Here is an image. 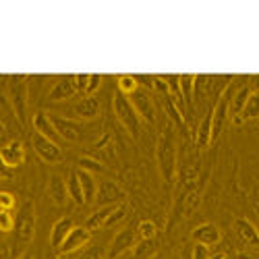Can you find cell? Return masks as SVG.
Masks as SVG:
<instances>
[{
    "label": "cell",
    "mask_w": 259,
    "mask_h": 259,
    "mask_svg": "<svg viewBox=\"0 0 259 259\" xmlns=\"http://www.w3.org/2000/svg\"><path fill=\"white\" fill-rule=\"evenodd\" d=\"M31 145L35 149V154L44 162H48V164H60L62 162V149L56 141L39 135V133H33L31 135Z\"/></svg>",
    "instance_id": "cell-8"
},
{
    "label": "cell",
    "mask_w": 259,
    "mask_h": 259,
    "mask_svg": "<svg viewBox=\"0 0 259 259\" xmlns=\"http://www.w3.org/2000/svg\"><path fill=\"white\" fill-rule=\"evenodd\" d=\"M31 122H33L35 133L44 135V137H48V139H52V141L60 139V135H58V131H56V126H54V122H52V118H50V114H46L44 110L33 112Z\"/></svg>",
    "instance_id": "cell-19"
},
{
    "label": "cell",
    "mask_w": 259,
    "mask_h": 259,
    "mask_svg": "<svg viewBox=\"0 0 259 259\" xmlns=\"http://www.w3.org/2000/svg\"><path fill=\"white\" fill-rule=\"evenodd\" d=\"M75 85L79 94H88V85H90V75H75Z\"/></svg>",
    "instance_id": "cell-35"
},
{
    "label": "cell",
    "mask_w": 259,
    "mask_h": 259,
    "mask_svg": "<svg viewBox=\"0 0 259 259\" xmlns=\"http://www.w3.org/2000/svg\"><path fill=\"white\" fill-rule=\"evenodd\" d=\"M116 205H104V207H98L88 220H85V228L90 230H98V228H106V222L110 218V213L114 211Z\"/></svg>",
    "instance_id": "cell-24"
},
{
    "label": "cell",
    "mask_w": 259,
    "mask_h": 259,
    "mask_svg": "<svg viewBox=\"0 0 259 259\" xmlns=\"http://www.w3.org/2000/svg\"><path fill=\"white\" fill-rule=\"evenodd\" d=\"M79 172V181H81V187H83V195H85V203H96V195H98V181L92 172L88 170H81L77 168Z\"/></svg>",
    "instance_id": "cell-22"
},
{
    "label": "cell",
    "mask_w": 259,
    "mask_h": 259,
    "mask_svg": "<svg viewBox=\"0 0 259 259\" xmlns=\"http://www.w3.org/2000/svg\"><path fill=\"white\" fill-rule=\"evenodd\" d=\"M139 245V232L137 226H124L122 230H118L114 234V239L108 245L106 251V259H118L122 255H126L128 251H133Z\"/></svg>",
    "instance_id": "cell-5"
},
{
    "label": "cell",
    "mask_w": 259,
    "mask_h": 259,
    "mask_svg": "<svg viewBox=\"0 0 259 259\" xmlns=\"http://www.w3.org/2000/svg\"><path fill=\"white\" fill-rule=\"evenodd\" d=\"M0 205H3V209L11 211V209L17 205V199H15L13 193H9V191H3V193H0Z\"/></svg>",
    "instance_id": "cell-33"
},
{
    "label": "cell",
    "mask_w": 259,
    "mask_h": 259,
    "mask_svg": "<svg viewBox=\"0 0 259 259\" xmlns=\"http://www.w3.org/2000/svg\"><path fill=\"white\" fill-rule=\"evenodd\" d=\"M60 259H71V257H69V255H62V257H60Z\"/></svg>",
    "instance_id": "cell-40"
},
{
    "label": "cell",
    "mask_w": 259,
    "mask_h": 259,
    "mask_svg": "<svg viewBox=\"0 0 259 259\" xmlns=\"http://www.w3.org/2000/svg\"><path fill=\"white\" fill-rule=\"evenodd\" d=\"M77 259H104V247L102 245H92L88 249H83Z\"/></svg>",
    "instance_id": "cell-31"
},
{
    "label": "cell",
    "mask_w": 259,
    "mask_h": 259,
    "mask_svg": "<svg viewBox=\"0 0 259 259\" xmlns=\"http://www.w3.org/2000/svg\"><path fill=\"white\" fill-rule=\"evenodd\" d=\"M232 88L230 85H226L224 92L218 96V100H215V106H213V133L211 137L213 139H218L220 133H222V128L226 124V116L230 114V102H232Z\"/></svg>",
    "instance_id": "cell-9"
},
{
    "label": "cell",
    "mask_w": 259,
    "mask_h": 259,
    "mask_svg": "<svg viewBox=\"0 0 259 259\" xmlns=\"http://www.w3.org/2000/svg\"><path fill=\"white\" fill-rule=\"evenodd\" d=\"M255 118H259V92H251V96L247 100V106H245V110L241 114V122L255 120Z\"/></svg>",
    "instance_id": "cell-26"
},
{
    "label": "cell",
    "mask_w": 259,
    "mask_h": 259,
    "mask_svg": "<svg viewBox=\"0 0 259 259\" xmlns=\"http://www.w3.org/2000/svg\"><path fill=\"white\" fill-rule=\"evenodd\" d=\"M211 133H213V108H211V110H207V114H205L203 120L199 122L197 135H195V145H197L199 149H205V147L213 141Z\"/></svg>",
    "instance_id": "cell-20"
},
{
    "label": "cell",
    "mask_w": 259,
    "mask_h": 259,
    "mask_svg": "<svg viewBox=\"0 0 259 259\" xmlns=\"http://www.w3.org/2000/svg\"><path fill=\"white\" fill-rule=\"evenodd\" d=\"M191 239L195 241V243H199V245L211 247V245H215V243H220V239H222V232H220V228L215 226V224L205 222V224H199L197 228H193V232H191Z\"/></svg>",
    "instance_id": "cell-14"
},
{
    "label": "cell",
    "mask_w": 259,
    "mask_h": 259,
    "mask_svg": "<svg viewBox=\"0 0 259 259\" xmlns=\"http://www.w3.org/2000/svg\"><path fill=\"white\" fill-rule=\"evenodd\" d=\"M251 96V88L249 85H243L241 90H236V94L232 96V102H230V116L234 120V124H241V114L247 106V100Z\"/></svg>",
    "instance_id": "cell-21"
},
{
    "label": "cell",
    "mask_w": 259,
    "mask_h": 259,
    "mask_svg": "<svg viewBox=\"0 0 259 259\" xmlns=\"http://www.w3.org/2000/svg\"><path fill=\"white\" fill-rule=\"evenodd\" d=\"M77 166L81 168V170H88V172H104L106 168H104V164L100 162V160H96V158H92V156H83V158H79L77 160Z\"/></svg>",
    "instance_id": "cell-29"
},
{
    "label": "cell",
    "mask_w": 259,
    "mask_h": 259,
    "mask_svg": "<svg viewBox=\"0 0 259 259\" xmlns=\"http://www.w3.org/2000/svg\"><path fill=\"white\" fill-rule=\"evenodd\" d=\"M126 201V193L124 189L112 181V179H102L98 183V195H96V205L104 207V205H118Z\"/></svg>",
    "instance_id": "cell-7"
},
{
    "label": "cell",
    "mask_w": 259,
    "mask_h": 259,
    "mask_svg": "<svg viewBox=\"0 0 259 259\" xmlns=\"http://www.w3.org/2000/svg\"><path fill=\"white\" fill-rule=\"evenodd\" d=\"M116 83H118V92L124 94V96H133V94L139 90L137 77H133V75H120V77L116 79Z\"/></svg>",
    "instance_id": "cell-27"
},
{
    "label": "cell",
    "mask_w": 259,
    "mask_h": 259,
    "mask_svg": "<svg viewBox=\"0 0 259 259\" xmlns=\"http://www.w3.org/2000/svg\"><path fill=\"white\" fill-rule=\"evenodd\" d=\"M13 232H15V243L19 247H25L33 241V234H35V205H33V201H25L21 205Z\"/></svg>",
    "instance_id": "cell-4"
},
{
    "label": "cell",
    "mask_w": 259,
    "mask_h": 259,
    "mask_svg": "<svg viewBox=\"0 0 259 259\" xmlns=\"http://www.w3.org/2000/svg\"><path fill=\"white\" fill-rule=\"evenodd\" d=\"M112 108H114V114L118 118V122L124 126V131L131 135L133 139H137L141 135V118L135 110L133 102L128 100V96L116 92L112 98Z\"/></svg>",
    "instance_id": "cell-2"
},
{
    "label": "cell",
    "mask_w": 259,
    "mask_h": 259,
    "mask_svg": "<svg viewBox=\"0 0 259 259\" xmlns=\"http://www.w3.org/2000/svg\"><path fill=\"white\" fill-rule=\"evenodd\" d=\"M128 100L133 102V106H135V110H137V114H139L141 120H145L149 124L156 122V104H154L152 94H149L147 90L139 88L133 96H128Z\"/></svg>",
    "instance_id": "cell-10"
},
{
    "label": "cell",
    "mask_w": 259,
    "mask_h": 259,
    "mask_svg": "<svg viewBox=\"0 0 259 259\" xmlns=\"http://www.w3.org/2000/svg\"><path fill=\"white\" fill-rule=\"evenodd\" d=\"M102 112V104L96 96H85L71 106V116L77 120H96Z\"/></svg>",
    "instance_id": "cell-11"
},
{
    "label": "cell",
    "mask_w": 259,
    "mask_h": 259,
    "mask_svg": "<svg viewBox=\"0 0 259 259\" xmlns=\"http://www.w3.org/2000/svg\"><path fill=\"white\" fill-rule=\"evenodd\" d=\"M226 257V253H218V255H211L209 259H224Z\"/></svg>",
    "instance_id": "cell-39"
},
{
    "label": "cell",
    "mask_w": 259,
    "mask_h": 259,
    "mask_svg": "<svg viewBox=\"0 0 259 259\" xmlns=\"http://www.w3.org/2000/svg\"><path fill=\"white\" fill-rule=\"evenodd\" d=\"M48 197L54 205L62 207L67 205V201L71 199L69 197V187H67V181H64L60 175H52L50 181H48Z\"/></svg>",
    "instance_id": "cell-16"
},
{
    "label": "cell",
    "mask_w": 259,
    "mask_h": 259,
    "mask_svg": "<svg viewBox=\"0 0 259 259\" xmlns=\"http://www.w3.org/2000/svg\"><path fill=\"white\" fill-rule=\"evenodd\" d=\"M177 158H179L177 131H175V124L168 120L162 126L158 143H156V162H158L160 177L166 185H172L177 179Z\"/></svg>",
    "instance_id": "cell-1"
},
{
    "label": "cell",
    "mask_w": 259,
    "mask_h": 259,
    "mask_svg": "<svg viewBox=\"0 0 259 259\" xmlns=\"http://www.w3.org/2000/svg\"><path fill=\"white\" fill-rule=\"evenodd\" d=\"M126 213H128V205H126V203H118V205L114 207V211L110 213V218H108V222H106V228L116 226L118 222H122V220L126 218Z\"/></svg>",
    "instance_id": "cell-30"
},
{
    "label": "cell",
    "mask_w": 259,
    "mask_h": 259,
    "mask_svg": "<svg viewBox=\"0 0 259 259\" xmlns=\"http://www.w3.org/2000/svg\"><path fill=\"white\" fill-rule=\"evenodd\" d=\"M73 228H75V222H73L71 218H60V220H56L54 226H52V230H50V247L58 251V249L62 247V243L67 241V236L71 234Z\"/></svg>",
    "instance_id": "cell-18"
},
{
    "label": "cell",
    "mask_w": 259,
    "mask_h": 259,
    "mask_svg": "<svg viewBox=\"0 0 259 259\" xmlns=\"http://www.w3.org/2000/svg\"><path fill=\"white\" fill-rule=\"evenodd\" d=\"M137 232H139V239L141 241H154L156 234H158V226L152 220H141L137 224Z\"/></svg>",
    "instance_id": "cell-28"
},
{
    "label": "cell",
    "mask_w": 259,
    "mask_h": 259,
    "mask_svg": "<svg viewBox=\"0 0 259 259\" xmlns=\"http://www.w3.org/2000/svg\"><path fill=\"white\" fill-rule=\"evenodd\" d=\"M67 187H69V197H71L73 203H77V205H88V203H85L83 187H81L79 172H77V170H71V175H69V179H67Z\"/></svg>",
    "instance_id": "cell-25"
},
{
    "label": "cell",
    "mask_w": 259,
    "mask_h": 259,
    "mask_svg": "<svg viewBox=\"0 0 259 259\" xmlns=\"http://www.w3.org/2000/svg\"><path fill=\"white\" fill-rule=\"evenodd\" d=\"M0 158H3V164L7 168H17L25 162V147L21 141L13 139L9 141L5 147H3V152H0Z\"/></svg>",
    "instance_id": "cell-15"
},
{
    "label": "cell",
    "mask_w": 259,
    "mask_h": 259,
    "mask_svg": "<svg viewBox=\"0 0 259 259\" xmlns=\"http://www.w3.org/2000/svg\"><path fill=\"white\" fill-rule=\"evenodd\" d=\"M90 241H92V230L85 228V226H75L71 230V234L67 236V241H64L62 247L58 249V253L60 255H71V253L83 249Z\"/></svg>",
    "instance_id": "cell-12"
},
{
    "label": "cell",
    "mask_w": 259,
    "mask_h": 259,
    "mask_svg": "<svg viewBox=\"0 0 259 259\" xmlns=\"http://www.w3.org/2000/svg\"><path fill=\"white\" fill-rule=\"evenodd\" d=\"M19 259H35V257H33V255H31V253L27 251V253H23V255H21Z\"/></svg>",
    "instance_id": "cell-38"
},
{
    "label": "cell",
    "mask_w": 259,
    "mask_h": 259,
    "mask_svg": "<svg viewBox=\"0 0 259 259\" xmlns=\"http://www.w3.org/2000/svg\"><path fill=\"white\" fill-rule=\"evenodd\" d=\"M15 222H17V218H13L11 211H7V209L0 211V230L3 232H13L15 230Z\"/></svg>",
    "instance_id": "cell-32"
},
{
    "label": "cell",
    "mask_w": 259,
    "mask_h": 259,
    "mask_svg": "<svg viewBox=\"0 0 259 259\" xmlns=\"http://www.w3.org/2000/svg\"><path fill=\"white\" fill-rule=\"evenodd\" d=\"M9 85H7V92H9V100L13 104V110L19 118L21 124H27V98H29V88H27V77L25 75H13L7 77Z\"/></svg>",
    "instance_id": "cell-3"
},
{
    "label": "cell",
    "mask_w": 259,
    "mask_h": 259,
    "mask_svg": "<svg viewBox=\"0 0 259 259\" xmlns=\"http://www.w3.org/2000/svg\"><path fill=\"white\" fill-rule=\"evenodd\" d=\"M251 92H259V75H255V77H251Z\"/></svg>",
    "instance_id": "cell-37"
},
{
    "label": "cell",
    "mask_w": 259,
    "mask_h": 259,
    "mask_svg": "<svg viewBox=\"0 0 259 259\" xmlns=\"http://www.w3.org/2000/svg\"><path fill=\"white\" fill-rule=\"evenodd\" d=\"M56 131L60 135V139L71 141V143H79L83 139H88V126H83L79 120L75 118H64L60 114H50Z\"/></svg>",
    "instance_id": "cell-6"
},
{
    "label": "cell",
    "mask_w": 259,
    "mask_h": 259,
    "mask_svg": "<svg viewBox=\"0 0 259 259\" xmlns=\"http://www.w3.org/2000/svg\"><path fill=\"white\" fill-rule=\"evenodd\" d=\"M102 81H104L102 75H90V85H88V94L85 96H94L102 88Z\"/></svg>",
    "instance_id": "cell-34"
},
{
    "label": "cell",
    "mask_w": 259,
    "mask_h": 259,
    "mask_svg": "<svg viewBox=\"0 0 259 259\" xmlns=\"http://www.w3.org/2000/svg\"><path fill=\"white\" fill-rule=\"evenodd\" d=\"M77 94L79 92L75 85V75H64L54 83V88L48 94V100L50 102H67V100L75 98Z\"/></svg>",
    "instance_id": "cell-13"
},
{
    "label": "cell",
    "mask_w": 259,
    "mask_h": 259,
    "mask_svg": "<svg viewBox=\"0 0 259 259\" xmlns=\"http://www.w3.org/2000/svg\"><path fill=\"white\" fill-rule=\"evenodd\" d=\"M234 230L239 234V239L253 251H259V230L245 218L234 220Z\"/></svg>",
    "instance_id": "cell-17"
},
{
    "label": "cell",
    "mask_w": 259,
    "mask_h": 259,
    "mask_svg": "<svg viewBox=\"0 0 259 259\" xmlns=\"http://www.w3.org/2000/svg\"><path fill=\"white\" fill-rule=\"evenodd\" d=\"M195 75H181V92L189 114H193V110H195Z\"/></svg>",
    "instance_id": "cell-23"
},
{
    "label": "cell",
    "mask_w": 259,
    "mask_h": 259,
    "mask_svg": "<svg viewBox=\"0 0 259 259\" xmlns=\"http://www.w3.org/2000/svg\"><path fill=\"white\" fill-rule=\"evenodd\" d=\"M209 249L205 245H199L195 243V247H193V259H209Z\"/></svg>",
    "instance_id": "cell-36"
}]
</instances>
